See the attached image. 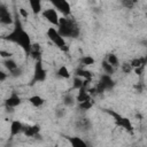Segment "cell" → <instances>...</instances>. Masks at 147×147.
Returning a JSON list of instances; mask_svg holds the SVG:
<instances>
[{
  "instance_id": "obj_1",
  "label": "cell",
  "mask_w": 147,
  "mask_h": 147,
  "mask_svg": "<svg viewBox=\"0 0 147 147\" xmlns=\"http://www.w3.org/2000/svg\"><path fill=\"white\" fill-rule=\"evenodd\" d=\"M5 39L8 40V41L14 42L16 45H18L29 55L31 46H32V41H31V38H30L29 33L24 30V28L22 26V23H21V21L18 18L15 21V26L5 37Z\"/></svg>"
},
{
  "instance_id": "obj_2",
  "label": "cell",
  "mask_w": 147,
  "mask_h": 147,
  "mask_svg": "<svg viewBox=\"0 0 147 147\" xmlns=\"http://www.w3.org/2000/svg\"><path fill=\"white\" fill-rule=\"evenodd\" d=\"M57 30L64 38H77L80 32L78 24L69 16L60 17V23L57 25Z\"/></svg>"
},
{
  "instance_id": "obj_3",
  "label": "cell",
  "mask_w": 147,
  "mask_h": 147,
  "mask_svg": "<svg viewBox=\"0 0 147 147\" xmlns=\"http://www.w3.org/2000/svg\"><path fill=\"white\" fill-rule=\"evenodd\" d=\"M46 36L47 38L52 41L53 45H55L60 51L62 52H68V45H67V41L64 39V37L59 32L57 28L55 26H52V28H48L47 31H46Z\"/></svg>"
},
{
  "instance_id": "obj_4",
  "label": "cell",
  "mask_w": 147,
  "mask_h": 147,
  "mask_svg": "<svg viewBox=\"0 0 147 147\" xmlns=\"http://www.w3.org/2000/svg\"><path fill=\"white\" fill-rule=\"evenodd\" d=\"M105 111L109 116L113 117L116 126H118V127H121V129H123V130H125V131H127L130 133L133 132V125H132L131 121L127 117H124L121 114H118V113H116L115 110H111V109H105Z\"/></svg>"
},
{
  "instance_id": "obj_5",
  "label": "cell",
  "mask_w": 147,
  "mask_h": 147,
  "mask_svg": "<svg viewBox=\"0 0 147 147\" xmlns=\"http://www.w3.org/2000/svg\"><path fill=\"white\" fill-rule=\"evenodd\" d=\"M95 86H96L98 93L101 94V93H105V92L108 91V90H111V88L115 86V82H114V79L111 78V75L103 74V75L100 77V80H99V83H98Z\"/></svg>"
},
{
  "instance_id": "obj_6",
  "label": "cell",
  "mask_w": 147,
  "mask_h": 147,
  "mask_svg": "<svg viewBox=\"0 0 147 147\" xmlns=\"http://www.w3.org/2000/svg\"><path fill=\"white\" fill-rule=\"evenodd\" d=\"M47 77V71L44 68L42 61L38 60L34 63V70H33V78H32V83H42L46 80Z\"/></svg>"
},
{
  "instance_id": "obj_7",
  "label": "cell",
  "mask_w": 147,
  "mask_h": 147,
  "mask_svg": "<svg viewBox=\"0 0 147 147\" xmlns=\"http://www.w3.org/2000/svg\"><path fill=\"white\" fill-rule=\"evenodd\" d=\"M48 1L63 16H70L71 15V6H70L68 0H48Z\"/></svg>"
},
{
  "instance_id": "obj_8",
  "label": "cell",
  "mask_w": 147,
  "mask_h": 147,
  "mask_svg": "<svg viewBox=\"0 0 147 147\" xmlns=\"http://www.w3.org/2000/svg\"><path fill=\"white\" fill-rule=\"evenodd\" d=\"M42 17L48 22L51 23L52 25L56 26L59 25L60 23V16H59V11L54 8V7H51V8H47V9H44L42 13H41Z\"/></svg>"
},
{
  "instance_id": "obj_9",
  "label": "cell",
  "mask_w": 147,
  "mask_h": 147,
  "mask_svg": "<svg viewBox=\"0 0 147 147\" xmlns=\"http://www.w3.org/2000/svg\"><path fill=\"white\" fill-rule=\"evenodd\" d=\"M0 23L3 25H10V24L15 23L10 11L8 10V8L5 3H2L0 6Z\"/></svg>"
},
{
  "instance_id": "obj_10",
  "label": "cell",
  "mask_w": 147,
  "mask_h": 147,
  "mask_svg": "<svg viewBox=\"0 0 147 147\" xmlns=\"http://www.w3.org/2000/svg\"><path fill=\"white\" fill-rule=\"evenodd\" d=\"M21 103H22L21 96H20L17 93H15V92H13V93L6 99V101H5V106H6V108L9 109V110H11V109L18 107Z\"/></svg>"
},
{
  "instance_id": "obj_11",
  "label": "cell",
  "mask_w": 147,
  "mask_h": 147,
  "mask_svg": "<svg viewBox=\"0 0 147 147\" xmlns=\"http://www.w3.org/2000/svg\"><path fill=\"white\" fill-rule=\"evenodd\" d=\"M24 124L21 122V121H17V119H14L11 121L10 123V126H9V132H10V137H15V136H18L21 133H23L24 131Z\"/></svg>"
},
{
  "instance_id": "obj_12",
  "label": "cell",
  "mask_w": 147,
  "mask_h": 147,
  "mask_svg": "<svg viewBox=\"0 0 147 147\" xmlns=\"http://www.w3.org/2000/svg\"><path fill=\"white\" fill-rule=\"evenodd\" d=\"M23 134L28 138H37L40 136V126L38 124H33V125H25L24 126V131Z\"/></svg>"
},
{
  "instance_id": "obj_13",
  "label": "cell",
  "mask_w": 147,
  "mask_h": 147,
  "mask_svg": "<svg viewBox=\"0 0 147 147\" xmlns=\"http://www.w3.org/2000/svg\"><path fill=\"white\" fill-rule=\"evenodd\" d=\"M29 55L34 60V61H38V60H41V55H42V48L40 46V44L38 42H32V46H31V49H30V53Z\"/></svg>"
},
{
  "instance_id": "obj_14",
  "label": "cell",
  "mask_w": 147,
  "mask_h": 147,
  "mask_svg": "<svg viewBox=\"0 0 147 147\" xmlns=\"http://www.w3.org/2000/svg\"><path fill=\"white\" fill-rule=\"evenodd\" d=\"M29 2V6H30V9L31 11L34 14V15H38L40 13H42V2L41 0H28Z\"/></svg>"
},
{
  "instance_id": "obj_15",
  "label": "cell",
  "mask_w": 147,
  "mask_h": 147,
  "mask_svg": "<svg viewBox=\"0 0 147 147\" xmlns=\"http://www.w3.org/2000/svg\"><path fill=\"white\" fill-rule=\"evenodd\" d=\"M75 76H78V77H80V78H83V79L92 80L93 74H92L90 70H87L86 68H84V67H79V68H77V69L75 70Z\"/></svg>"
},
{
  "instance_id": "obj_16",
  "label": "cell",
  "mask_w": 147,
  "mask_h": 147,
  "mask_svg": "<svg viewBox=\"0 0 147 147\" xmlns=\"http://www.w3.org/2000/svg\"><path fill=\"white\" fill-rule=\"evenodd\" d=\"M28 101H29V103H30L31 106H33L34 108H40V107H42L44 103H45L44 98H41L40 95H37V94L29 96V98H28Z\"/></svg>"
},
{
  "instance_id": "obj_17",
  "label": "cell",
  "mask_w": 147,
  "mask_h": 147,
  "mask_svg": "<svg viewBox=\"0 0 147 147\" xmlns=\"http://www.w3.org/2000/svg\"><path fill=\"white\" fill-rule=\"evenodd\" d=\"M2 64H3V67L8 70V72H9V74H10L11 71H14L15 69H17V68H18L17 62H16L14 59H11V57L5 59V60L2 61Z\"/></svg>"
},
{
  "instance_id": "obj_18",
  "label": "cell",
  "mask_w": 147,
  "mask_h": 147,
  "mask_svg": "<svg viewBox=\"0 0 147 147\" xmlns=\"http://www.w3.org/2000/svg\"><path fill=\"white\" fill-rule=\"evenodd\" d=\"M130 64H131V67H132L133 70H134V69H137V68H142V67H145V65L147 64V61H146L145 56H140V57H134V59H132V60L130 61Z\"/></svg>"
},
{
  "instance_id": "obj_19",
  "label": "cell",
  "mask_w": 147,
  "mask_h": 147,
  "mask_svg": "<svg viewBox=\"0 0 147 147\" xmlns=\"http://www.w3.org/2000/svg\"><path fill=\"white\" fill-rule=\"evenodd\" d=\"M68 140H69V144L74 147H87V142L79 137H69Z\"/></svg>"
},
{
  "instance_id": "obj_20",
  "label": "cell",
  "mask_w": 147,
  "mask_h": 147,
  "mask_svg": "<svg viewBox=\"0 0 147 147\" xmlns=\"http://www.w3.org/2000/svg\"><path fill=\"white\" fill-rule=\"evenodd\" d=\"M101 68H102V70H103V72L105 74H107V75H114L115 74V71H116V68H114L106 59L101 62Z\"/></svg>"
},
{
  "instance_id": "obj_21",
  "label": "cell",
  "mask_w": 147,
  "mask_h": 147,
  "mask_svg": "<svg viewBox=\"0 0 147 147\" xmlns=\"http://www.w3.org/2000/svg\"><path fill=\"white\" fill-rule=\"evenodd\" d=\"M56 75L60 77V78H63V79H69L71 77V74L69 71V69L65 67V65H61L57 71H56Z\"/></svg>"
},
{
  "instance_id": "obj_22",
  "label": "cell",
  "mask_w": 147,
  "mask_h": 147,
  "mask_svg": "<svg viewBox=\"0 0 147 147\" xmlns=\"http://www.w3.org/2000/svg\"><path fill=\"white\" fill-rule=\"evenodd\" d=\"M106 60L114 67V68H118L121 64H119V59L117 57V55L116 54H114V53H109L108 55H107V57H106Z\"/></svg>"
},
{
  "instance_id": "obj_23",
  "label": "cell",
  "mask_w": 147,
  "mask_h": 147,
  "mask_svg": "<svg viewBox=\"0 0 147 147\" xmlns=\"http://www.w3.org/2000/svg\"><path fill=\"white\" fill-rule=\"evenodd\" d=\"M94 63H95V60H94V57L91 56V55H85V56H83V57L80 59V67L86 68V67L93 65Z\"/></svg>"
},
{
  "instance_id": "obj_24",
  "label": "cell",
  "mask_w": 147,
  "mask_h": 147,
  "mask_svg": "<svg viewBox=\"0 0 147 147\" xmlns=\"http://www.w3.org/2000/svg\"><path fill=\"white\" fill-rule=\"evenodd\" d=\"M93 106H94L93 98H91V99H88V100H85V101H82V102H78V108H79L80 110H88V109H91Z\"/></svg>"
},
{
  "instance_id": "obj_25",
  "label": "cell",
  "mask_w": 147,
  "mask_h": 147,
  "mask_svg": "<svg viewBox=\"0 0 147 147\" xmlns=\"http://www.w3.org/2000/svg\"><path fill=\"white\" fill-rule=\"evenodd\" d=\"M75 101H76V98H74L71 94H65L64 96H63V105L64 106H74L75 105Z\"/></svg>"
},
{
  "instance_id": "obj_26",
  "label": "cell",
  "mask_w": 147,
  "mask_h": 147,
  "mask_svg": "<svg viewBox=\"0 0 147 147\" xmlns=\"http://www.w3.org/2000/svg\"><path fill=\"white\" fill-rule=\"evenodd\" d=\"M137 1H138V0H122L121 3H122V6H123L124 8H126V9H132V8L137 5Z\"/></svg>"
},
{
  "instance_id": "obj_27",
  "label": "cell",
  "mask_w": 147,
  "mask_h": 147,
  "mask_svg": "<svg viewBox=\"0 0 147 147\" xmlns=\"http://www.w3.org/2000/svg\"><path fill=\"white\" fill-rule=\"evenodd\" d=\"M121 69H122V71H123V72H125V74H130V72H132V71H133V68L131 67L130 62H126V63L121 64Z\"/></svg>"
},
{
  "instance_id": "obj_28",
  "label": "cell",
  "mask_w": 147,
  "mask_h": 147,
  "mask_svg": "<svg viewBox=\"0 0 147 147\" xmlns=\"http://www.w3.org/2000/svg\"><path fill=\"white\" fill-rule=\"evenodd\" d=\"M21 74H22V68H21V67H18V68H17V69H15L14 71H11L9 75H10V76H13V77H17V76H20Z\"/></svg>"
},
{
  "instance_id": "obj_29",
  "label": "cell",
  "mask_w": 147,
  "mask_h": 147,
  "mask_svg": "<svg viewBox=\"0 0 147 147\" xmlns=\"http://www.w3.org/2000/svg\"><path fill=\"white\" fill-rule=\"evenodd\" d=\"M18 14L22 16V17H24V18H28V16H29V13L24 9V8H18Z\"/></svg>"
},
{
  "instance_id": "obj_30",
  "label": "cell",
  "mask_w": 147,
  "mask_h": 147,
  "mask_svg": "<svg viewBox=\"0 0 147 147\" xmlns=\"http://www.w3.org/2000/svg\"><path fill=\"white\" fill-rule=\"evenodd\" d=\"M0 55H1V57H3V59H8V57H11V53H9V52H6V51H3V49H1V52H0Z\"/></svg>"
},
{
  "instance_id": "obj_31",
  "label": "cell",
  "mask_w": 147,
  "mask_h": 147,
  "mask_svg": "<svg viewBox=\"0 0 147 147\" xmlns=\"http://www.w3.org/2000/svg\"><path fill=\"white\" fill-rule=\"evenodd\" d=\"M56 114H57V116H59V117H62V116H63V115L65 114V111H64L63 109H57Z\"/></svg>"
},
{
  "instance_id": "obj_32",
  "label": "cell",
  "mask_w": 147,
  "mask_h": 147,
  "mask_svg": "<svg viewBox=\"0 0 147 147\" xmlns=\"http://www.w3.org/2000/svg\"><path fill=\"white\" fill-rule=\"evenodd\" d=\"M6 77H7V75H6L3 71H1V72H0V80H1V82H5Z\"/></svg>"
},
{
  "instance_id": "obj_33",
  "label": "cell",
  "mask_w": 147,
  "mask_h": 147,
  "mask_svg": "<svg viewBox=\"0 0 147 147\" xmlns=\"http://www.w3.org/2000/svg\"><path fill=\"white\" fill-rule=\"evenodd\" d=\"M145 59H146V61H147V54H146V56H145Z\"/></svg>"
},
{
  "instance_id": "obj_34",
  "label": "cell",
  "mask_w": 147,
  "mask_h": 147,
  "mask_svg": "<svg viewBox=\"0 0 147 147\" xmlns=\"http://www.w3.org/2000/svg\"><path fill=\"white\" fill-rule=\"evenodd\" d=\"M91 1H93V2H95V0H91Z\"/></svg>"
}]
</instances>
